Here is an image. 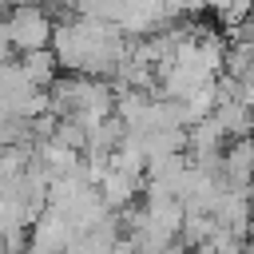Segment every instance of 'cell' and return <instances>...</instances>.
I'll use <instances>...</instances> for the list:
<instances>
[{"mask_svg": "<svg viewBox=\"0 0 254 254\" xmlns=\"http://www.w3.org/2000/svg\"><path fill=\"white\" fill-rule=\"evenodd\" d=\"M12 52H16V48H12V36H8V20L0 16V64H8Z\"/></svg>", "mask_w": 254, "mask_h": 254, "instance_id": "5", "label": "cell"}, {"mask_svg": "<svg viewBox=\"0 0 254 254\" xmlns=\"http://www.w3.org/2000/svg\"><path fill=\"white\" fill-rule=\"evenodd\" d=\"M20 67H24V75H28V79H32L36 87H52V83H56V71H60V64H56L52 48L20 56Z\"/></svg>", "mask_w": 254, "mask_h": 254, "instance_id": "4", "label": "cell"}, {"mask_svg": "<svg viewBox=\"0 0 254 254\" xmlns=\"http://www.w3.org/2000/svg\"><path fill=\"white\" fill-rule=\"evenodd\" d=\"M131 36H123L115 24L107 20H91V16H67L56 24L52 36V56L64 71H79V75H99V79H115V71L127 64L131 56Z\"/></svg>", "mask_w": 254, "mask_h": 254, "instance_id": "1", "label": "cell"}, {"mask_svg": "<svg viewBox=\"0 0 254 254\" xmlns=\"http://www.w3.org/2000/svg\"><path fill=\"white\" fill-rule=\"evenodd\" d=\"M222 183L226 187H238V190H250L254 183V139L242 135V139H230L222 147V167H218Z\"/></svg>", "mask_w": 254, "mask_h": 254, "instance_id": "3", "label": "cell"}, {"mask_svg": "<svg viewBox=\"0 0 254 254\" xmlns=\"http://www.w3.org/2000/svg\"><path fill=\"white\" fill-rule=\"evenodd\" d=\"M4 20H8V36H12V48H16L20 56L52 48V36H56V20H52V12H48L40 0H24V4L8 8V16H4Z\"/></svg>", "mask_w": 254, "mask_h": 254, "instance_id": "2", "label": "cell"}]
</instances>
